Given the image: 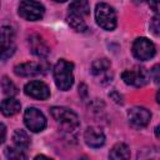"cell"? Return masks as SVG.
I'll return each instance as SVG.
<instances>
[{
    "instance_id": "obj_16",
    "label": "cell",
    "mask_w": 160,
    "mask_h": 160,
    "mask_svg": "<svg viewBox=\"0 0 160 160\" xmlns=\"http://www.w3.org/2000/svg\"><path fill=\"white\" fill-rule=\"evenodd\" d=\"M109 158L115 159V160H122V159H129L130 158V150L129 146L124 142H118L116 145L112 146V149L109 152Z\"/></svg>"
},
{
    "instance_id": "obj_15",
    "label": "cell",
    "mask_w": 160,
    "mask_h": 160,
    "mask_svg": "<svg viewBox=\"0 0 160 160\" xmlns=\"http://www.w3.org/2000/svg\"><path fill=\"white\" fill-rule=\"evenodd\" d=\"M20 106L21 105L16 99L9 96L8 99L2 100V102L0 105V110L5 116H12L20 111Z\"/></svg>"
},
{
    "instance_id": "obj_9",
    "label": "cell",
    "mask_w": 160,
    "mask_h": 160,
    "mask_svg": "<svg viewBox=\"0 0 160 160\" xmlns=\"http://www.w3.org/2000/svg\"><path fill=\"white\" fill-rule=\"evenodd\" d=\"M132 54L138 60H149L155 55V45L146 38H138L132 44Z\"/></svg>"
},
{
    "instance_id": "obj_20",
    "label": "cell",
    "mask_w": 160,
    "mask_h": 160,
    "mask_svg": "<svg viewBox=\"0 0 160 160\" xmlns=\"http://www.w3.org/2000/svg\"><path fill=\"white\" fill-rule=\"evenodd\" d=\"M24 150L20 149H14V148H6L5 149V156L8 159H14V160H20V159H26V155L22 152Z\"/></svg>"
},
{
    "instance_id": "obj_5",
    "label": "cell",
    "mask_w": 160,
    "mask_h": 160,
    "mask_svg": "<svg viewBox=\"0 0 160 160\" xmlns=\"http://www.w3.org/2000/svg\"><path fill=\"white\" fill-rule=\"evenodd\" d=\"M15 32L10 26L0 28V60H6L15 52Z\"/></svg>"
},
{
    "instance_id": "obj_2",
    "label": "cell",
    "mask_w": 160,
    "mask_h": 160,
    "mask_svg": "<svg viewBox=\"0 0 160 160\" xmlns=\"http://www.w3.org/2000/svg\"><path fill=\"white\" fill-rule=\"evenodd\" d=\"M72 70H74V65H72V62H70L68 60L61 59L55 64V66H54V80H55L56 86L60 90L66 91L72 86V84H74Z\"/></svg>"
},
{
    "instance_id": "obj_17",
    "label": "cell",
    "mask_w": 160,
    "mask_h": 160,
    "mask_svg": "<svg viewBox=\"0 0 160 160\" xmlns=\"http://www.w3.org/2000/svg\"><path fill=\"white\" fill-rule=\"evenodd\" d=\"M12 141H14L15 146L18 149H20V150H26L29 148V145H30V138H29V135L24 130H21V129L14 131V134H12Z\"/></svg>"
},
{
    "instance_id": "obj_13",
    "label": "cell",
    "mask_w": 160,
    "mask_h": 160,
    "mask_svg": "<svg viewBox=\"0 0 160 160\" xmlns=\"http://www.w3.org/2000/svg\"><path fill=\"white\" fill-rule=\"evenodd\" d=\"M84 140L90 148H100L105 144V134L96 126H89L84 132Z\"/></svg>"
},
{
    "instance_id": "obj_21",
    "label": "cell",
    "mask_w": 160,
    "mask_h": 160,
    "mask_svg": "<svg viewBox=\"0 0 160 160\" xmlns=\"http://www.w3.org/2000/svg\"><path fill=\"white\" fill-rule=\"evenodd\" d=\"M150 29L152 30V32H154L155 35H159V29H160V26H159V15H158V14L151 19Z\"/></svg>"
},
{
    "instance_id": "obj_1",
    "label": "cell",
    "mask_w": 160,
    "mask_h": 160,
    "mask_svg": "<svg viewBox=\"0 0 160 160\" xmlns=\"http://www.w3.org/2000/svg\"><path fill=\"white\" fill-rule=\"evenodd\" d=\"M90 14V4L88 0H74L69 6L66 16L68 24L79 32H84L88 29L85 18Z\"/></svg>"
},
{
    "instance_id": "obj_4",
    "label": "cell",
    "mask_w": 160,
    "mask_h": 160,
    "mask_svg": "<svg viewBox=\"0 0 160 160\" xmlns=\"http://www.w3.org/2000/svg\"><path fill=\"white\" fill-rule=\"evenodd\" d=\"M95 20H96L98 25L100 28H102L104 30L111 31L116 28L115 10L105 2H100V4L96 5V8H95Z\"/></svg>"
},
{
    "instance_id": "obj_14",
    "label": "cell",
    "mask_w": 160,
    "mask_h": 160,
    "mask_svg": "<svg viewBox=\"0 0 160 160\" xmlns=\"http://www.w3.org/2000/svg\"><path fill=\"white\" fill-rule=\"evenodd\" d=\"M29 46H30V51L39 58H45L50 52V49L46 45V42L42 40L41 36H39L36 34H34L29 38Z\"/></svg>"
},
{
    "instance_id": "obj_7",
    "label": "cell",
    "mask_w": 160,
    "mask_h": 160,
    "mask_svg": "<svg viewBox=\"0 0 160 160\" xmlns=\"http://www.w3.org/2000/svg\"><path fill=\"white\" fill-rule=\"evenodd\" d=\"M44 6L35 0H22L19 5V15L29 21L40 20L44 16Z\"/></svg>"
},
{
    "instance_id": "obj_26",
    "label": "cell",
    "mask_w": 160,
    "mask_h": 160,
    "mask_svg": "<svg viewBox=\"0 0 160 160\" xmlns=\"http://www.w3.org/2000/svg\"><path fill=\"white\" fill-rule=\"evenodd\" d=\"M54 1H56V2H64V1H66V0H54Z\"/></svg>"
},
{
    "instance_id": "obj_23",
    "label": "cell",
    "mask_w": 160,
    "mask_h": 160,
    "mask_svg": "<svg viewBox=\"0 0 160 160\" xmlns=\"http://www.w3.org/2000/svg\"><path fill=\"white\" fill-rule=\"evenodd\" d=\"M148 2H149V5H150V8H151L155 12H158V10H159V0H148Z\"/></svg>"
},
{
    "instance_id": "obj_19",
    "label": "cell",
    "mask_w": 160,
    "mask_h": 160,
    "mask_svg": "<svg viewBox=\"0 0 160 160\" xmlns=\"http://www.w3.org/2000/svg\"><path fill=\"white\" fill-rule=\"evenodd\" d=\"M1 89H2V92L8 96H14L18 94V88L16 85L8 78V76H4L2 80H1Z\"/></svg>"
},
{
    "instance_id": "obj_11",
    "label": "cell",
    "mask_w": 160,
    "mask_h": 160,
    "mask_svg": "<svg viewBox=\"0 0 160 160\" xmlns=\"http://www.w3.org/2000/svg\"><path fill=\"white\" fill-rule=\"evenodd\" d=\"M24 91L28 96L38 99V100H46L50 96L49 86L45 82L39 81V80H34V81L28 82L24 88Z\"/></svg>"
},
{
    "instance_id": "obj_18",
    "label": "cell",
    "mask_w": 160,
    "mask_h": 160,
    "mask_svg": "<svg viewBox=\"0 0 160 160\" xmlns=\"http://www.w3.org/2000/svg\"><path fill=\"white\" fill-rule=\"evenodd\" d=\"M110 69V62L108 59H98L91 65V72L94 75H101Z\"/></svg>"
},
{
    "instance_id": "obj_10",
    "label": "cell",
    "mask_w": 160,
    "mask_h": 160,
    "mask_svg": "<svg viewBox=\"0 0 160 160\" xmlns=\"http://www.w3.org/2000/svg\"><path fill=\"white\" fill-rule=\"evenodd\" d=\"M128 119L132 128L141 129V128H145L150 122L151 114L146 108L134 106L128 111Z\"/></svg>"
},
{
    "instance_id": "obj_24",
    "label": "cell",
    "mask_w": 160,
    "mask_h": 160,
    "mask_svg": "<svg viewBox=\"0 0 160 160\" xmlns=\"http://www.w3.org/2000/svg\"><path fill=\"white\" fill-rule=\"evenodd\" d=\"M159 66L158 65H155L154 68H152V70H151V72H152V75H154V80H155V82L158 84L159 82Z\"/></svg>"
},
{
    "instance_id": "obj_6",
    "label": "cell",
    "mask_w": 160,
    "mask_h": 160,
    "mask_svg": "<svg viewBox=\"0 0 160 160\" xmlns=\"http://www.w3.org/2000/svg\"><path fill=\"white\" fill-rule=\"evenodd\" d=\"M121 78L126 85L134 86V88H141L145 84H148L150 79V74L145 68L141 66H134L132 69H128L121 74Z\"/></svg>"
},
{
    "instance_id": "obj_3",
    "label": "cell",
    "mask_w": 160,
    "mask_h": 160,
    "mask_svg": "<svg viewBox=\"0 0 160 160\" xmlns=\"http://www.w3.org/2000/svg\"><path fill=\"white\" fill-rule=\"evenodd\" d=\"M50 112L62 130L71 132L79 128V118L72 110L64 106H54L50 109Z\"/></svg>"
},
{
    "instance_id": "obj_25",
    "label": "cell",
    "mask_w": 160,
    "mask_h": 160,
    "mask_svg": "<svg viewBox=\"0 0 160 160\" xmlns=\"http://www.w3.org/2000/svg\"><path fill=\"white\" fill-rule=\"evenodd\" d=\"M155 134H156V138H159V126L155 128Z\"/></svg>"
},
{
    "instance_id": "obj_22",
    "label": "cell",
    "mask_w": 160,
    "mask_h": 160,
    "mask_svg": "<svg viewBox=\"0 0 160 160\" xmlns=\"http://www.w3.org/2000/svg\"><path fill=\"white\" fill-rule=\"evenodd\" d=\"M5 139H6V128L4 124L0 122V145L5 141Z\"/></svg>"
},
{
    "instance_id": "obj_8",
    "label": "cell",
    "mask_w": 160,
    "mask_h": 160,
    "mask_svg": "<svg viewBox=\"0 0 160 160\" xmlns=\"http://www.w3.org/2000/svg\"><path fill=\"white\" fill-rule=\"evenodd\" d=\"M24 122L32 132L42 131L46 126V118L36 108H28L24 112Z\"/></svg>"
},
{
    "instance_id": "obj_12",
    "label": "cell",
    "mask_w": 160,
    "mask_h": 160,
    "mask_svg": "<svg viewBox=\"0 0 160 160\" xmlns=\"http://www.w3.org/2000/svg\"><path fill=\"white\" fill-rule=\"evenodd\" d=\"M14 71L18 76L22 78H30V76H38L45 72L44 66L40 62H22L14 68Z\"/></svg>"
}]
</instances>
